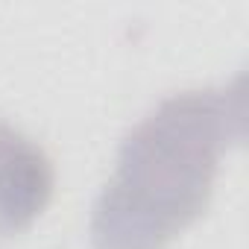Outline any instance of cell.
Wrapping results in <instances>:
<instances>
[{
  "mask_svg": "<svg viewBox=\"0 0 249 249\" xmlns=\"http://www.w3.org/2000/svg\"><path fill=\"white\" fill-rule=\"evenodd\" d=\"M223 141L229 108L217 94L173 97L150 114L97 202V249H164L205 208Z\"/></svg>",
  "mask_w": 249,
  "mask_h": 249,
  "instance_id": "cell-1",
  "label": "cell"
},
{
  "mask_svg": "<svg viewBox=\"0 0 249 249\" xmlns=\"http://www.w3.org/2000/svg\"><path fill=\"white\" fill-rule=\"evenodd\" d=\"M53 167L41 147L0 123V237L24 231L50 202Z\"/></svg>",
  "mask_w": 249,
  "mask_h": 249,
  "instance_id": "cell-2",
  "label": "cell"
}]
</instances>
